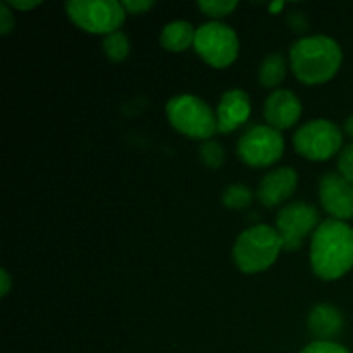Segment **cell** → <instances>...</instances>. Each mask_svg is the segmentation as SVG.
I'll return each mask as SVG.
<instances>
[{"label":"cell","mask_w":353,"mask_h":353,"mask_svg":"<svg viewBox=\"0 0 353 353\" xmlns=\"http://www.w3.org/2000/svg\"><path fill=\"white\" fill-rule=\"evenodd\" d=\"M293 147L309 161H327L343 148V133L331 121L314 119L296 131Z\"/></svg>","instance_id":"cell-7"},{"label":"cell","mask_w":353,"mask_h":353,"mask_svg":"<svg viewBox=\"0 0 353 353\" xmlns=\"http://www.w3.org/2000/svg\"><path fill=\"white\" fill-rule=\"evenodd\" d=\"M302 116V102L292 90H276L264 103V117L268 126L274 130H290Z\"/></svg>","instance_id":"cell-11"},{"label":"cell","mask_w":353,"mask_h":353,"mask_svg":"<svg viewBox=\"0 0 353 353\" xmlns=\"http://www.w3.org/2000/svg\"><path fill=\"white\" fill-rule=\"evenodd\" d=\"M121 3H123L124 10L128 14H145L148 9L155 6L152 0H124Z\"/></svg>","instance_id":"cell-24"},{"label":"cell","mask_w":353,"mask_h":353,"mask_svg":"<svg viewBox=\"0 0 353 353\" xmlns=\"http://www.w3.org/2000/svg\"><path fill=\"white\" fill-rule=\"evenodd\" d=\"M6 3L16 10H31L40 6L41 2H38V0H7Z\"/></svg>","instance_id":"cell-25"},{"label":"cell","mask_w":353,"mask_h":353,"mask_svg":"<svg viewBox=\"0 0 353 353\" xmlns=\"http://www.w3.org/2000/svg\"><path fill=\"white\" fill-rule=\"evenodd\" d=\"M345 133H347L348 137H350L353 140V116L348 117L347 123H345Z\"/></svg>","instance_id":"cell-27"},{"label":"cell","mask_w":353,"mask_h":353,"mask_svg":"<svg viewBox=\"0 0 353 353\" xmlns=\"http://www.w3.org/2000/svg\"><path fill=\"white\" fill-rule=\"evenodd\" d=\"M250 112V97L240 88L228 90L221 97L216 110L217 130H219V133H231V131L238 130L241 124L247 123Z\"/></svg>","instance_id":"cell-13"},{"label":"cell","mask_w":353,"mask_h":353,"mask_svg":"<svg viewBox=\"0 0 353 353\" xmlns=\"http://www.w3.org/2000/svg\"><path fill=\"white\" fill-rule=\"evenodd\" d=\"M102 50L110 62L126 61L131 50L130 38H128L123 31H116V33L107 34L102 40Z\"/></svg>","instance_id":"cell-17"},{"label":"cell","mask_w":353,"mask_h":353,"mask_svg":"<svg viewBox=\"0 0 353 353\" xmlns=\"http://www.w3.org/2000/svg\"><path fill=\"white\" fill-rule=\"evenodd\" d=\"M286 76V61L279 52L265 55L259 68V83L264 88H274L281 85Z\"/></svg>","instance_id":"cell-16"},{"label":"cell","mask_w":353,"mask_h":353,"mask_svg":"<svg viewBox=\"0 0 353 353\" xmlns=\"http://www.w3.org/2000/svg\"><path fill=\"white\" fill-rule=\"evenodd\" d=\"M195 33L196 30L188 21H172L165 24L159 41L165 50L183 52L195 43Z\"/></svg>","instance_id":"cell-15"},{"label":"cell","mask_w":353,"mask_h":353,"mask_svg":"<svg viewBox=\"0 0 353 353\" xmlns=\"http://www.w3.org/2000/svg\"><path fill=\"white\" fill-rule=\"evenodd\" d=\"M319 228V210L307 202H293L283 207L276 217V230L281 234L285 250L296 252L303 240Z\"/></svg>","instance_id":"cell-9"},{"label":"cell","mask_w":353,"mask_h":353,"mask_svg":"<svg viewBox=\"0 0 353 353\" xmlns=\"http://www.w3.org/2000/svg\"><path fill=\"white\" fill-rule=\"evenodd\" d=\"M283 6H285V3H283V2H274V3H271V7H269V10H271L272 14L279 12V10L283 9Z\"/></svg>","instance_id":"cell-28"},{"label":"cell","mask_w":353,"mask_h":353,"mask_svg":"<svg viewBox=\"0 0 353 353\" xmlns=\"http://www.w3.org/2000/svg\"><path fill=\"white\" fill-rule=\"evenodd\" d=\"M14 23H16V19H14L12 10L6 2H2L0 3V34H3V37L9 34L12 31Z\"/></svg>","instance_id":"cell-23"},{"label":"cell","mask_w":353,"mask_h":353,"mask_svg":"<svg viewBox=\"0 0 353 353\" xmlns=\"http://www.w3.org/2000/svg\"><path fill=\"white\" fill-rule=\"evenodd\" d=\"M65 14L79 30L105 37L126 21V10L117 0H71L65 2Z\"/></svg>","instance_id":"cell-5"},{"label":"cell","mask_w":353,"mask_h":353,"mask_svg":"<svg viewBox=\"0 0 353 353\" xmlns=\"http://www.w3.org/2000/svg\"><path fill=\"white\" fill-rule=\"evenodd\" d=\"M343 52L333 38L326 34L303 37L290 48V68L303 85H324L340 69Z\"/></svg>","instance_id":"cell-2"},{"label":"cell","mask_w":353,"mask_h":353,"mask_svg":"<svg viewBox=\"0 0 353 353\" xmlns=\"http://www.w3.org/2000/svg\"><path fill=\"white\" fill-rule=\"evenodd\" d=\"M343 316L330 303H319L314 307L307 319V327L316 341H333L343 330Z\"/></svg>","instance_id":"cell-14"},{"label":"cell","mask_w":353,"mask_h":353,"mask_svg":"<svg viewBox=\"0 0 353 353\" xmlns=\"http://www.w3.org/2000/svg\"><path fill=\"white\" fill-rule=\"evenodd\" d=\"M193 48L203 62L216 69H224L236 61L240 41L233 28L212 21L196 28Z\"/></svg>","instance_id":"cell-6"},{"label":"cell","mask_w":353,"mask_h":353,"mask_svg":"<svg viewBox=\"0 0 353 353\" xmlns=\"http://www.w3.org/2000/svg\"><path fill=\"white\" fill-rule=\"evenodd\" d=\"M321 207L336 221L353 219V185L338 172H327L319 181Z\"/></svg>","instance_id":"cell-10"},{"label":"cell","mask_w":353,"mask_h":353,"mask_svg":"<svg viewBox=\"0 0 353 353\" xmlns=\"http://www.w3.org/2000/svg\"><path fill=\"white\" fill-rule=\"evenodd\" d=\"M236 152L241 162L250 168H268L283 157L285 140L281 131L268 124H255L241 134Z\"/></svg>","instance_id":"cell-8"},{"label":"cell","mask_w":353,"mask_h":353,"mask_svg":"<svg viewBox=\"0 0 353 353\" xmlns=\"http://www.w3.org/2000/svg\"><path fill=\"white\" fill-rule=\"evenodd\" d=\"M299 186V174L292 168H278L268 172L257 188V200L264 207H276L286 202Z\"/></svg>","instance_id":"cell-12"},{"label":"cell","mask_w":353,"mask_h":353,"mask_svg":"<svg viewBox=\"0 0 353 353\" xmlns=\"http://www.w3.org/2000/svg\"><path fill=\"white\" fill-rule=\"evenodd\" d=\"M10 286H12V279H10L9 272L6 269L0 271V296H6L9 293Z\"/></svg>","instance_id":"cell-26"},{"label":"cell","mask_w":353,"mask_h":353,"mask_svg":"<svg viewBox=\"0 0 353 353\" xmlns=\"http://www.w3.org/2000/svg\"><path fill=\"white\" fill-rule=\"evenodd\" d=\"M236 7V0H202V2H199V9L202 10L205 16L214 17V19L226 17L228 14L233 12Z\"/></svg>","instance_id":"cell-19"},{"label":"cell","mask_w":353,"mask_h":353,"mask_svg":"<svg viewBox=\"0 0 353 353\" xmlns=\"http://www.w3.org/2000/svg\"><path fill=\"white\" fill-rule=\"evenodd\" d=\"M285 250L281 234L276 228L257 224L238 236L233 247L234 264L245 274H255L271 268Z\"/></svg>","instance_id":"cell-3"},{"label":"cell","mask_w":353,"mask_h":353,"mask_svg":"<svg viewBox=\"0 0 353 353\" xmlns=\"http://www.w3.org/2000/svg\"><path fill=\"white\" fill-rule=\"evenodd\" d=\"M165 114L176 131L195 140H207L217 133V116L200 97L183 93L172 97L165 105Z\"/></svg>","instance_id":"cell-4"},{"label":"cell","mask_w":353,"mask_h":353,"mask_svg":"<svg viewBox=\"0 0 353 353\" xmlns=\"http://www.w3.org/2000/svg\"><path fill=\"white\" fill-rule=\"evenodd\" d=\"M200 159L210 169H219L224 162V150L216 141H205L200 147Z\"/></svg>","instance_id":"cell-20"},{"label":"cell","mask_w":353,"mask_h":353,"mask_svg":"<svg viewBox=\"0 0 353 353\" xmlns=\"http://www.w3.org/2000/svg\"><path fill=\"white\" fill-rule=\"evenodd\" d=\"M338 174L353 185V143L345 145L338 157Z\"/></svg>","instance_id":"cell-21"},{"label":"cell","mask_w":353,"mask_h":353,"mask_svg":"<svg viewBox=\"0 0 353 353\" xmlns=\"http://www.w3.org/2000/svg\"><path fill=\"white\" fill-rule=\"evenodd\" d=\"M252 199H254V193H252L250 188H247L245 185H231L228 186L223 193L224 207L234 210L247 209L252 203Z\"/></svg>","instance_id":"cell-18"},{"label":"cell","mask_w":353,"mask_h":353,"mask_svg":"<svg viewBox=\"0 0 353 353\" xmlns=\"http://www.w3.org/2000/svg\"><path fill=\"white\" fill-rule=\"evenodd\" d=\"M310 265L324 281H336L353 268V228L345 221L319 224L310 241Z\"/></svg>","instance_id":"cell-1"},{"label":"cell","mask_w":353,"mask_h":353,"mask_svg":"<svg viewBox=\"0 0 353 353\" xmlns=\"http://www.w3.org/2000/svg\"><path fill=\"white\" fill-rule=\"evenodd\" d=\"M300 353H350L345 347L334 341H312Z\"/></svg>","instance_id":"cell-22"}]
</instances>
